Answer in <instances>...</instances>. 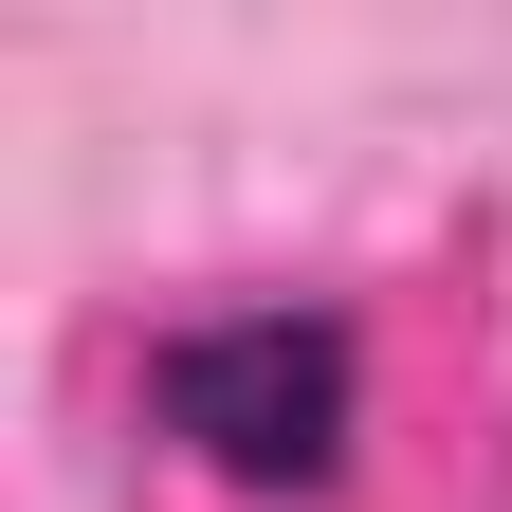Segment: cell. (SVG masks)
Instances as JSON below:
<instances>
[{
	"label": "cell",
	"instance_id": "obj_1",
	"mask_svg": "<svg viewBox=\"0 0 512 512\" xmlns=\"http://www.w3.org/2000/svg\"><path fill=\"white\" fill-rule=\"evenodd\" d=\"M147 421L202 476H238V494H330L348 439H366V330L348 311H293V293L183 311V330L147 348Z\"/></svg>",
	"mask_w": 512,
	"mask_h": 512
}]
</instances>
